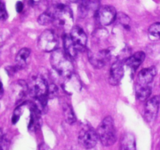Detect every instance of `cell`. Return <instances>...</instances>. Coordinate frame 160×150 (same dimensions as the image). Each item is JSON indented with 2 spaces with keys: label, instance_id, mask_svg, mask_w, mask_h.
<instances>
[{
  "label": "cell",
  "instance_id": "cell-1",
  "mask_svg": "<svg viewBox=\"0 0 160 150\" xmlns=\"http://www.w3.org/2000/svg\"><path fill=\"white\" fill-rule=\"evenodd\" d=\"M50 62L52 68L60 76L68 78L73 73V65L70 57L62 50L56 49L52 52Z\"/></svg>",
  "mask_w": 160,
  "mask_h": 150
},
{
  "label": "cell",
  "instance_id": "cell-2",
  "mask_svg": "<svg viewBox=\"0 0 160 150\" xmlns=\"http://www.w3.org/2000/svg\"><path fill=\"white\" fill-rule=\"evenodd\" d=\"M54 9V19L53 22L55 26L65 31H71L73 28V17L72 11L68 6L62 4H56Z\"/></svg>",
  "mask_w": 160,
  "mask_h": 150
},
{
  "label": "cell",
  "instance_id": "cell-3",
  "mask_svg": "<svg viewBox=\"0 0 160 150\" xmlns=\"http://www.w3.org/2000/svg\"><path fill=\"white\" fill-rule=\"evenodd\" d=\"M98 138L105 146L113 145L117 140V132L114 126V121L111 117H106L102 121L97 129Z\"/></svg>",
  "mask_w": 160,
  "mask_h": 150
},
{
  "label": "cell",
  "instance_id": "cell-4",
  "mask_svg": "<svg viewBox=\"0 0 160 150\" xmlns=\"http://www.w3.org/2000/svg\"><path fill=\"white\" fill-rule=\"evenodd\" d=\"M28 93L35 99L48 97V87L46 81L41 75L33 76L28 83Z\"/></svg>",
  "mask_w": 160,
  "mask_h": 150
},
{
  "label": "cell",
  "instance_id": "cell-5",
  "mask_svg": "<svg viewBox=\"0 0 160 150\" xmlns=\"http://www.w3.org/2000/svg\"><path fill=\"white\" fill-rule=\"evenodd\" d=\"M58 38L51 30H45L39 35L38 46L42 51L49 52L56 50L58 45Z\"/></svg>",
  "mask_w": 160,
  "mask_h": 150
},
{
  "label": "cell",
  "instance_id": "cell-6",
  "mask_svg": "<svg viewBox=\"0 0 160 150\" xmlns=\"http://www.w3.org/2000/svg\"><path fill=\"white\" fill-rule=\"evenodd\" d=\"M98 136L92 127L86 125L80 131L78 141L79 143L85 148H92L96 145Z\"/></svg>",
  "mask_w": 160,
  "mask_h": 150
},
{
  "label": "cell",
  "instance_id": "cell-7",
  "mask_svg": "<svg viewBox=\"0 0 160 150\" xmlns=\"http://www.w3.org/2000/svg\"><path fill=\"white\" fill-rule=\"evenodd\" d=\"M95 16L98 23L102 26H108L115 20L117 17V11L113 6H103L99 7Z\"/></svg>",
  "mask_w": 160,
  "mask_h": 150
},
{
  "label": "cell",
  "instance_id": "cell-8",
  "mask_svg": "<svg viewBox=\"0 0 160 150\" xmlns=\"http://www.w3.org/2000/svg\"><path fill=\"white\" fill-rule=\"evenodd\" d=\"M28 92V83L25 81H17L11 84L9 88V97L12 101L17 102L20 101Z\"/></svg>",
  "mask_w": 160,
  "mask_h": 150
},
{
  "label": "cell",
  "instance_id": "cell-9",
  "mask_svg": "<svg viewBox=\"0 0 160 150\" xmlns=\"http://www.w3.org/2000/svg\"><path fill=\"white\" fill-rule=\"evenodd\" d=\"M110 52L109 50H101L97 52L89 51L88 59L91 63L95 68L100 69L104 67L110 59Z\"/></svg>",
  "mask_w": 160,
  "mask_h": 150
},
{
  "label": "cell",
  "instance_id": "cell-10",
  "mask_svg": "<svg viewBox=\"0 0 160 150\" xmlns=\"http://www.w3.org/2000/svg\"><path fill=\"white\" fill-rule=\"evenodd\" d=\"M160 98L159 96H154L148 99L145 106V118L148 123L154 121L157 117L159 110Z\"/></svg>",
  "mask_w": 160,
  "mask_h": 150
},
{
  "label": "cell",
  "instance_id": "cell-11",
  "mask_svg": "<svg viewBox=\"0 0 160 150\" xmlns=\"http://www.w3.org/2000/svg\"><path fill=\"white\" fill-rule=\"evenodd\" d=\"M123 75V64L121 61L117 60L111 66L109 71V82L111 85H117L121 81Z\"/></svg>",
  "mask_w": 160,
  "mask_h": 150
},
{
  "label": "cell",
  "instance_id": "cell-12",
  "mask_svg": "<svg viewBox=\"0 0 160 150\" xmlns=\"http://www.w3.org/2000/svg\"><path fill=\"white\" fill-rule=\"evenodd\" d=\"M70 36L78 46V50L85 47L87 44L88 37L84 30L78 26H74L70 31Z\"/></svg>",
  "mask_w": 160,
  "mask_h": 150
},
{
  "label": "cell",
  "instance_id": "cell-13",
  "mask_svg": "<svg viewBox=\"0 0 160 150\" xmlns=\"http://www.w3.org/2000/svg\"><path fill=\"white\" fill-rule=\"evenodd\" d=\"M157 73V70L155 67H148L141 70L138 75V83L141 85H148Z\"/></svg>",
  "mask_w": 160,
  "mask_h": 150
},
{
  "label": "cell",
  "instance_id": "cell-14",
  "mask_svg": "<svg viewBox=\"0 0 160 150\" xmlns=\"http://www.w3.org/2000/svg\"><path fill=\"white\" fill-rule=\"evenodd\" d=\"M62 87L67 93L70 94H72L74 92H79L81 88L79 78L74 73L67 78V81L62 84Z\"/></svg>",
  "mask_w": 160,
  "mask_h": 150
},
{
  "label": "cell",
  "instance_id": "cell-15",
  "mask_svg": "<svg viewBox=\"0 0 160 150\" xmlns=\"http://www.w3.org/2000/svg\"><path fill=\"white\" fill-rule=\"evenodd\" d=\"M63 46L65 52L70 58H75L78 55V48L72 39L70 34H65L63 37Z\"/></svg>",
  "mask_w": 160,
  "mask_h": 150
},
{
  "label": "cell",
  "instance_id": "cell-16",
  "mask_svg": "<svg viewBox=\"0 0 160 150\" xmlns=\"http://www.w3.org/2000/svg\"><path fill=\"white\" fill-rule=\"evenodd\" d=\"M31 50L28 48H23L20 50L16 56V65L18 69H23L27 67L28 63Z\"/></svg>",
  "mask_w": 160,
  "mask_h": 150
},
{
  "label": "cell",
  "instance_id": "cell-17",
  "mask_svg": "<svg viewBox=\"0 0 160 150\" xmlns=\"http://www.w3.org/2000/svg\"><path fill=\"white\" fill-rule=\"evenodd\" d=\"M145 59V53L144 52H138L127 59L126 64L133 70H136L140 67Z\"/></svg>",
  "mask_w": 160,
  "mask_h": 150
},
{
  "label": "cell",
  "instance_id": "cell-18",
  "mask_svg": "<svg viewBox=\"0 0 160 150\" xmlns=\"http://www.w3.org/2000/svg\"><path fill=\"white\" fill-rule=\"evenodd\" d=\"M120 150H136L135 138L131 133H126L122 137Z\"/></svg>",
  "mask_w": 160,
  "mask_h": 150
},
{
  "label": "cell",
  "instance_id": "cell-19",
  "mask_svg": "<svg viewBox=\"0 0 160 150\" xmlns=\"http://www.w3.org/2000/svg\"><path fill=\"white\" fill-rule=\"evenodd\" d=\"M152 93V88L149 85H141L138 84L136 88V95L137 98L140 101H145L148 99Z\"/></svg>",
  "mask_w": 160,
  "mask_h": 150
},
{
  "label": "cell",
  "instance_id": "cell-20",
  "mask_svg": "<svg viewBox=\"0 0 160 150\" xmlns=\"http://www.w3.org/2000/svg\"><path fill=\"white\" fill-rule=\"evenodd\" d=\"M62 111H63L64 118H65L67 123L73 124V123L76 122V117L73 113V109L70 105L67 104V103H64L62 105Z\"/></svg>",
  "mask_w": 160,
  "mask_h": 150
},
{
  "label": "cell",
  "instance_id": "cell-21",
  "mask_svg": "<svg viewBox=\"0 0 160 150\" xmlns=\"http://www.w3.org/2000/svg\"><path fill=\"white\" fill-rule=\"evenodd\" d=\"M53 19H54V9H48L39 16L38 18V22L41 25H47L53 22Z\"/></svg>",
  "mask_w": 160,
  "mask_h": 150
},
{
  "label": "cell",
  "instance_id": "cell-22",
  "mask_svg": "<svg viewBox=\"0 0 160 150\" xmlns=\"http://www.w3.org/2000/svg\"><path fill=\"white\" fill-rule=\"evenodd\" d=\"M148 36L152 40L160 39V23H155L148 28Z\"/></svg>",
  "mask_w": 160,
  "mask_h": 150
},
{
  "label": "cell",
  "instance_id": "cell-23",
  "mask_svg": "<svg viewBox=\"0 0 160 150\" xmlns=\"http://www.w3.org/2000/svg\"><path fill=\"white\" fill-rule=\"evenodd\" d=\"M118 20L120 23H121L123 26L128 27L130 23V18L126 14L123 13V12H120L118 15Z\"/></svg>",
  "mask_w": 160,
  "mask_h": 150
},
{
  "label": "cell",
  "instance_id": "cell-24",
  "mask_svg": "<svg viewBox=\"0 0 160 150\" xmlns=\"http://www.w3.org/2000/svg\"><path fill=\"white\" fill-rule=\"evenodd\" d=\"M58 92V88L57 86L54 84H50L49 87H48V97L50 98H53L57 95Z\"/></svg>",
  "mask_w": 160,
  "mask_h": 150
},
{
  "label": "cell",
  "instance_id": "cell-25",
  "mask_svg": "<svg viewBox=\"0 0 160 150\" xmlns=\"http://www.w3.org/2000/svg\"><path fill=\"white\" fill-rule=\"evenodd\" d=\"M0 17H1L2 20H5L7 19V11H6V6L3 2H2L1 3V9H0Z\"/></svg>",
  "mask_w": 160,
  "mask_h": 150
},
{
  "label": "cell",
  "instance_id": "cell-26",
  "mask_svg": "<svg viewBox=\"0 0 160 150\" xmlns=\"http://www.w3.org/2000/svg\"><path fill=\"white\" fill-rule=\"evenodd\" d=\"M20 112V109H19V108L14 111V113H13V115H12V123H16L19 120V119H20V113H18V112Z\"/></svg>",
  "mask_w": 160,
  "mask_h": 150
},
{
  "label": "cell",
  "instance_id": "cell-27",
  "mask_svg": "<svg viewBox=\"0 0 160 150\" xmlns=\"http://www.w3.org/2000/svg\"><path fill=\"white\" fill-rule=\"evenodd\" d=\"M17 69H18L17 67H7V68H6V70L7 71L8 74H9V76H12V75H13L14 73H16V71H17Z\"/></svg>",
  "mask_w": 160,
  "mask_h": 150
},
{
  "label": "cell",
  "instance_id": "cell-28",
  "mask_svg": "<svg viewBox=\"0 0 160 150\" xmlns=\"http://www.w3.org/2000/svg\"><path fill=\"white\" fill-rule=\"evenodd\" d=\"M23 9V5L21 2H17L16 4V10L17 12H21Z\"/></svg>",
  "mask_w": 160,
  "mask_h": 150
},
{
  "label": "cell",
  "instance_id": "cell-29",
  "mask_svg": "<svg viewBox=\"0 0 160 150\" xmlns=\"http://www.w3.org/2000/svg\"><path fill=\"white\" fill-rule=\"evenodd\" d=\"M39 150H52V148L45 143H42L39 145Z\"/></svg>",
  "mask_w": 160,
  "mask_h": 150
},
{
  "label": "cell",
  "instance_id": "cell-30",
  "mask_svg": "<svg viewBox=\"0 0 160 150\" xmlns=\"http://www.w3.org/2000/svg\"><path fill=\"white\" fill-rule=\"evenodd\" d=\"M71 2H74V3H78V4H80L81 2H84L87 1V0H70Z\"/></svg>",
  "mask_w": 160,
  "mask_h": 150
},
{
  "label": "cell",
  "instance_id": "cell-31",
  "mask_svg": "<svg viewBox=\"0 0 160 150\" xmlns=\"http://www.w3.org/2000/svg\"><path fill=\"white\" fill-rule=\"evenodd\" d=\"M31 2L32 3H38L40 2V0H31Z\"/></svg>",
  "mask_w": 160,
  "mask_h": 150
}]
</instances>
